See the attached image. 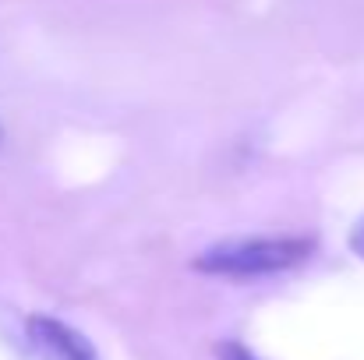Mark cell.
Segmentation results:
<instances>
[{
  "label": "cell",
  "mask_w": 364,
  "mask_h": 360,
  "mask_svg": "<svg viewBox=\"0 0 364 360\" xmlns=\"http://www.w3.org/2000/svg\"><path fill=\"white\" fill-rule=\"evenodd\" d=\"M308 254L311 240L301 237H237L205 247L195 258V268L223 279H258L297 268Z\"/></svg>",
  "instance_id": "1"
},
{
  "label": "cell",
  "mask_w": 364,
  "mask_h": 360,
  "mask_svg": "<svg viewBox=\"0 0 364 360\" xmlns=\"http://www.w3.org/2000/svg\"><path fill=\"white\" fill-rule=\"evenodd\" d=\"M28 339L46 360H100L96 347L75 325H68L60 318H50V315L28 318Z\"/></svg>",
  "instance_id": "2"
},
{
  "label": "cell",
  "mask_w": 364,
  "mask_h": 360,
  "mask_svg": "<svg viewBox=\"0 0 364 360\" xmlns=\"http://www.w3.org/2000/svg\"><path fill=\"white\" fill-rule=\"evenodd\" d=\"M216 357L220 360H258L244 343H234V339H227V343H220L216 347Z\"/></svg>",
  "instance_id": "3"
},
{
  "label": "cell",
  "mask_w": 364,
  "mask_h": 360,
  "mask_svg": "<svg viewBox=\"0 0 364 360\" xmlns=\"http://www.w3.org/2000/svg\"><path fill=\"white\" fill-rule=\"evenodd\" d=\"M350 247H354V254L364 258V216L354 223V230H350Z\"/></svg>",
  "instance_id": "4"
}]
</instances>
